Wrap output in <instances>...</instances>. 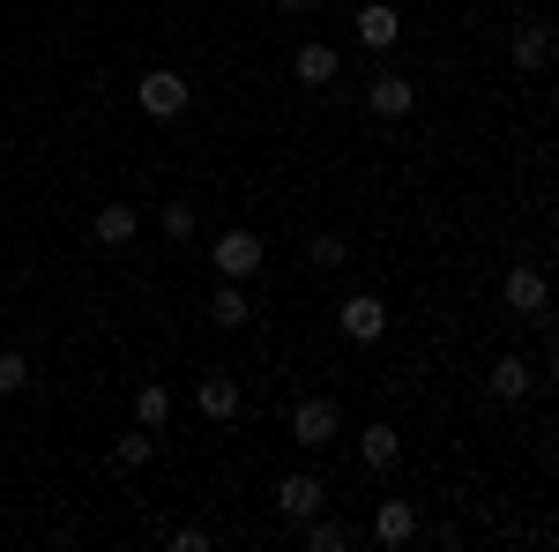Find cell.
<instances>
[{"label":"cell","mask_w":559,"mask_h":552,"mask_svg":"<svg viewBox=\"0 0 559 552\" xmlns=\"http://www.w3.org/2000/svg\"><path fill=\"white\" fill-rule=\"evenodd\" d=\"M134 105H142L150 120H179V113H187V75H179V68H150V75L134 83Z\"/></svg>","instance_id":"1"},{"label":"cell","mask_w":559,"mask_h":552,"mask_svg":"<svg viewBox=\"0 0 559 552\" xmlns=\"http://www.w3.org/2000/svg\"><path fill=\"white\" fill-rule=\"evenodd\" d=\"M336 403H329V396H306L299 411H292V441H299V448H336Z\"/></svg>","instance_id":"2"},{"label":"cell","mask_w":559,"mask_h":552,"mask_svg":"<svg viewBox=\"0 0 559 552\" xmlns=\"http://www.w3.org/2000/svg\"><path fill=\"white\" fill-rule=\"evenodd\" d=\"M336 329H344L350 343H381L388 337V306L373 292H358V298H344V306H336Z\"/></svg>","instance_id":"3"},{"label":"cell","mask_w":559,"mask_h":552,"mask_svg":"<svg viewBox=\"0 0 559 552\" xmlns=\"http://www.w3.org/2000/svg\"><path fill=\"white\" fill-rule=\"evenodd\" d=\"M321 478H306V470H292V478H276V515L284 522H306V515H321Z\"/></svg>","instance_id":"4"},{"label":"cell","mask_w":559,"mask_h":552,"mask_svg":"<svg viewBox=\"0 0 559 552\" xmlns=\"http://www.w3.org/2000/svg\"><path fill=\"white\" fill-rule=\"evenodd\" d=\"M254 269H261L254 232H224V239H216V277H224V284H239V277H254Z\"/></svg>","instance_id":"5"},{"label":"cell","mask_w":559,"mask_h":552,"mask_svg":"<svg viewBox=\"0 0 559 552\" xmlns=\"http://www.w3.org/2000/svg\"><path fill=\"white\" fill-rule=\"evenodd\" d=\"M500 298H508L515 314H545V298H552V284H545V269H530V261H515V269H508V284H500Z\"/></svg>","instance_id":"6"},{"label":"cell","mask_w":559,"mask_h":552,"mask_svg":"<svg viewBox=\"0 0 559 552\" xmlns=\"http://www.w3.org/2000/svg\"><path fill=\"white\" fill-rule=\"evenodd\" d=\"M366 105H373L381 120H403V113L418 105V90L403 83V75H373V83H366Z\"/></svg>","instance_id":"7"},{"label":"cell","mask_w":559,"mask_h":552,"mask_svg":"<svg viewBox=\"0 0 559 552\" xmlns=\"http://www.w3.org/2000/svg\"><path fill=\"white\" fill-rule=\"evenodd\" d=\"M134 232H142L134 202H97V247H128Z\"/></svg>","instance_id":"8"},{"label":"cell","mask_w":559,"mask_h":552,"mask_svg":"<svg viewBox=\"0 0 559 552\" xmlns=\"http://www.w3.org/2000/svg\"><path fill=\"white\" fill-rule=\"evenodd\" d=\"M373 538H381V545H411V538H418V508H411V501H381Z\"/></svg>","instance_id":"9"},{"label":"cell","mask_w":559,"mask_h":552,"mask_svg":"<svg viewBox=\"0 0 559 552\" xmlns=\"http://www.w3.org/2000/svg\"><path fill=\"white\" fill-rule=\"evenodd\" d=\"M395 31H403V23H395V8H388V0H366V8H358V45L388 52V45H395Z\"/></svg>","instance_id":"10"},{"label":"cell","mask_w":559,"mask_h":552,"mask_svg":"<svg viewBox=\"0 0 559 552\" xmlns=\"http://www.w3.org/2000/svg\"><path fill=\"white\" fill-rule=\"evenodd\" d=\"M194 411H202V419H239V381H224V374H210V381L194 388Z\"/></svg>","instance_id":"11"},{"label":"cell","mask_w":559,"mask_h":552,"mask_svg":"<svg viewBox=\"0 0 559 552\" xmlns=\"http://www.w3.org/2000/svg\"><path fill=\"white\" fill-rule=\"evenodd\" d=\"M530 388H537V374H530L522 359H500V366H492V396H500V403H522Z\"/></svg>","instance_id":"12"},{"label":"cell","mask_w":559,"mask_h":552,"mask_svg":"<svg viewBox=\"0 0 559 552\" xmlns=\"http://www.w3.org/2000/svg\"><path fill=\"white\" fill-rule=\"evenodd\" d=\"M292 75H299V83H336V52H329V45H299V60H292Z\"/></svg>","instance_id":"13"},{"label":"cell","mask_w":559,"mask_h":552,"mask_svg":"<svg viewBox=\"0 0 559 552\" xmlns=\"http://www.w3.org/2000/svg\"><path fill=\"white\" fill-rule=\"evenodd\" d=\"M395 448H403V441H395V425H366V433H358V456H366L373 470L395 463Z\"/></svg>","instance_id":"14"},{"label":"cell","mask_w":559,"mask_h":552,"mask_svg":"<svg viewBox=\"0 0 559 552\" xmlns=\"http://www.w3.org/2000/svg\"><path fill=\"white\" fill-rule=\"evenodd\" d=\"M210 321H216V329H239V321H247V292H239V284H216Z\"/></svg>","instance_id":"15"},{"label":"cell","mask_w":559,"mask_h":552,"mask_svg":"<svg viewBox=\"0 0 559 552\" xmlns=\"http://www.w3.org/2000/svg\"><path fill=\"white\" fill-rule=\"evenodd\" d=\"M545 60H552V31H545V23H530V31L515 38V68H545Z\"/></svg>","instance_id":"16"},{"label":"cell","mask_w":559,"mask_h":552,"mask_svg":"<svg viewBox=\"0 0 559 552\" xmlns=\"http://www.w3.org/2000/svg\"><path fill=\"white\" fill-rule=\"evenodd\" d=\"M134 419L150 425V433H165V419H173V396H165V388L150 381V388H142V396H134Z\"/></svg>","instance_id":"17"},{"label":"cell","mask_w":559,"mask_h":552,"mask_svg":"<svg viewBox=\"0 0 559 552\" xmlns=\"http://www.w3.org/2000/svg\"><path fill=\"white\" fill-rule=\"evenodd\" d=\"M112 456H120L128 470H142L150 456H157V433H150V425H134V433H120V448H112Z\"/></svg>","instance_id":"18"},{"label":"cell","mask_w":559,"mask_h":552,"mask_svg":"<svg viewBox=\"0 0 559 552\" xmlns=\"http://www.w3.org/2000/svg\"><path fill=\"white\" fill-rule=\"evenodd\" d=\"M306 545H313V552H350V530H344V522H321V515H306Z\"/></svg>","instance_id":"19"},{"label":"cell","mask_w":559,"mask_h":552,"mask_svg":"<svg viewBox=\"0 0 559 552\" xmlns=\"http://www.w3.org/2000/svg\"><path fill=\"white\" fill-rule=\"evenodd\" d=\"M15 388H31V359L23 351H0V396H15Z\"/></svg>","instance_id":"20"},{"label":"cell","mask_w":559,"mask_h":552,"mask_svg":"<svg viewBox=\"0 0 559 552\" xmlns=\"http://www.w3.org/2000/svg\"><path fill=\"white\" fill-rule=\"evenodd\" d=\"M194 224H202L194 202H165V232H173V239H194Z\"/></svg>","instance_id":"21"},{"label":"cell","mask_w":559,"mask_h":552,"mask_svg":"<svg viewBox=\"0 0 559 552\" xmlns=\"http://www.w3.org/2000/svg\"><path fill=\"white\" fill-rule=\"evenodd\" d=\"M344 261H350V247H344V239H329V232L313 239V269H344Z\"/></svg>","instance_id":"22"},{"label":"cell","mask_w":559,"mask_h":552,"mask_svg":"<svg viewBox=\"0 0 559 552\" xmlns=\"http://www.w3.org/2000/svg\"><path fill=\"white\" fill-rule=\"evenodd\" d=\"M173 552H210V530H173Z\"/></svg>","instance_id":"23"},{"label":"cell","mask_w":559,"mask_h":552,"mask_svg":"<svg viewBox=\"0 0 559 552\" xmlns=\"http://www.w3.org/2000/svg\"><path fill=\"white\" fill-rule=\"evenodd\" d=\"M276 8H284V15H306V8H313V0H276Z\"/></svg>","instance_id":"24"}]
</instances>
